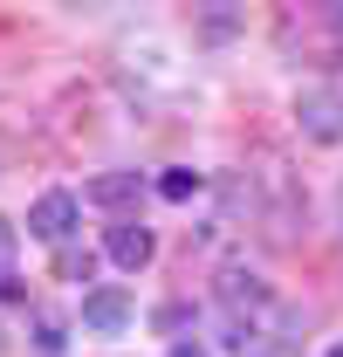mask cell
<instances>
[{
	"instance_id": "ba28073f",
	"label": "cell",
	"mask_w": 343,
	"mask_h": 357,
	"mask_svg": "<svg viewBox=\"0 0 343 357\" xmlns=\"http://www.w3.org/2000/svg\"><path fill=\"white\" fill-rule=\"evenodd\" d=\"M158 192H165L172 206H185V199H192V192H199V172H185V165H172V172L158 178Z\"/></svg>"
},
{
	"instance_id": "9c48e42d",
	"label": "cell",
	"mask_w": 343,
	"mask_h": 357,
	"mask_svg": "<svg viewBox=\"0 0 343 357\" xmlns=\"http://www.w3.org/2000/svg\"><path fill=\"white\" fill-rule=\"evenodd\" d=\"M62 344H69V330H62V316H35V351H42V357H55Z\"/></svg>"
},
{
	"instance_id": "7a4b0ae2",
	"label": "cell",
	"mask_w": 343,
	"mask_h": 357,
	"mask_svg": "<svg viewBox=\"0 0 343 357\" xmlns=\"http://www.w3.org/2000/svg\"><path fill=\"white\" fill-rule=\"evenodd\" d=\"M130 316H137V310H130L124 289H89V296H83V330H89V337H124Z\"/></svg>"
},
{
	"instance_id": "30bf717a",
	"label": "cell",
	"mask_w": 343,
	"mask_h": 357,
	"mask_svg": "<svg viewBox=\"0 0 343 357\" xmlns=\"http://www.w3.org/2000/svg\"><path fill=\"white\" fill-rule=\"evenodd\" d=\"M151 323H158V330H165V337H178V330H185V323H192V310H185V303H165V310L151 316Z\"/></svg>"
},
{
	"instance_id": "277c9868",
	"label": "cell",
	"mask_w": 343,
	"mask_h": 357,
	"mask_svg": "<svg viewBox=\"0 0 343 357\" xmlns=\"http://www.w3.org/2000/svg\"><path fill=\"white\" fill-rule=\"evenodd\" d=\"M302 131L316 137V144H337L343 137V96H330V89H316V96H302Z\"/></svg>"
},
{
	"instance_id": "52a82bcc",
	"label": "cell",
	"mask_w": 343,
	"mask_h": 357,
	"mask_svg": "<svg viewBox=\"0 0 343 357\" xmlns=\"http://www.w3.org/2000/svg\"><path fill=\"white\" fill-rule=\"evenodd\" d=\"M55 275H62V282H89V275H96V255H89V248H55Z\"/></svg>"
},
{
	"instance_id": "6da1fadb",
	"label": "cell",
	"mask_w": 343,
	"mask_h": 357,
	"mask_svg": "<svg viewBox=\"0 0 343 357\" xmlns=\"http://www.w3.org/2000/svg\"><path fill=\"white\" fill-rule=\"evenodd\" d=\"M83 220V206H76V192H42L35 206H28V234L48 241V248H69V234Z\"/></svg>"
},
{
	"instance_id": "5b68a950",
	"label": "cell",
	"mask_w": 343,
	"mask_h": 357,
	"mask_svg": "<svg viewBox=\"0 0 343 357\" xmlns=\"http://www.w3.org/2000/svg\"><path fill=\"white\" fill-rule=\"evenodd\" d=\"M220 303H227V310H268V282L247 275V268H227V275H220Z\"/></svg>"
},
{
	"instance_id": "7c38bea8",
	"label": "cell",
	"mask_w": 343,
	"mask_h": 357,
	"mask_svg": "<svg viewBox=\"0 0 343 357\" xmlns=\"http://www.w3.org/2000/svg\"><path fill=\"white\" fill-rule=\"evenodd\" d=\"M172 357H206V351H199V344H172Z\"/></svg>"
},
{
	"instance_id": "4fadbf2b",
	"label": "cell",
	"mask_w": 343,
	"mask_h": 357,
	"mask_svg": "<svg viewBox=\"0 0 343 357\" xmlns=\"http://www.w3.org/2000/svg\"><path fill=\"white\" fill-rule=\"evenodd\" d=\"M330 357H343V344H337V351H330Z\"/></svg>"
},
{
	"instance_id": "8fae6325",
	"label": "cell",
	"mask_w": 343,
	"mask_h": 357,
	"mask_svg": "<svg viewBox=\"0 0 343 357\" xmlns=\"http://www.w3.org/2000/svg\"><path fill=\"white\" fill-rule=\"evenodd\" d=\"M0 282H14V220H0Z\"/></svg>"
},
{
	"instance_id": "3957f363",
	"label": "cell",
	"mask_w": 343,
	"mask_h": 357,
	"mask_svg": "<svg viewBox=\"0 0 343 357\" xmlns=\"http://www.w3.org/2000/svg\"><path fill=\"white\" fill-rule=\"evenodd\" d=\"M103 255H110L117 268H130V275H137V268L158 255V241H151V227H144V220H117L110 234H103Z\"/></svg>"
},
{
	"instance_id": "8992f818",
	"label": "cell",
	"mask_w": 343,
	"mask_h": 357,
	"mask_svg": "<svg viewBox=\"0 0 343 357\" xmlns=\"http://www.w3.org/2000/svg\"><path fill=\"white\" fill-rule=\"evenodd\" d=\"M137 185H144V178L137 172H103V178H89V206H130V199H137Z\"/></svg>"
}]
</instances>
